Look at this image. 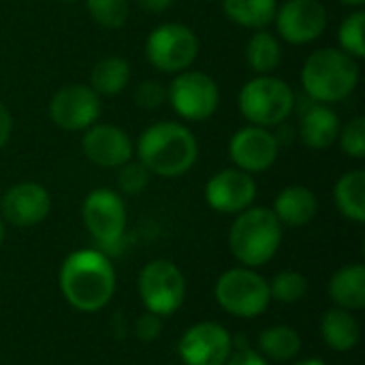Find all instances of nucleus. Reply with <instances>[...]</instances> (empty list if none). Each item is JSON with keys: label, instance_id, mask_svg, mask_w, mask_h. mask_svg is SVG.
Listing matches in <instances>:
<instances>
[{"label": "nucleus", "instance_id": "1", "mask_svg": "<svg viewBox=\"0 0 365 365\" xmlns=\"http://www.w3.org/2000/svg\"><path fill=\"white\" fill-rule=\"evenodd\" d=\"M58 280L64 299L79 312L103 310L115 293V269L101 250L71 252Z\"/></svg>", "mask_w": 365, "mask_h": 365}, {"label": "nucleus", "instance_id": "2", "mask_svg": "<svg viewBox=\"0 0 365 365\" xmlns=\"http://www.w3.org/2000/svg\"><path fill=\"white\" fill-rule=\"evenodd\" d=\"M139 163L160 178H180L199 158L195 135L178 122H158L145 128L137 141Z\"/></svg>", "mask_w": 365, "mask_h": 365}, {"label": "nucleus", "instance_id": "3", "mask_svg": "<svg viewBox=\"0 0 365 365\" xmlns=\"http://www.w3.org/2000/svg\"><path fill=\"white\" fill-rule=\"evenodd\" d=\"M302 83L319 103H340L359 83V64L342 49L323 47L308 56L302 68Z\"/></svg>", "mask_w": 365, "mask_h": 365}, {"label": "nucleus", "instance_id": "4", "mask_svg": "<svg viewBox=\"0 0 365 365\" xmlns=\"http://www.w3.org/2000/svg\"><path fill=\"white\" fill-rule=\"evenodd\" d=\"M282 242V225L267 207H248L237 214L229 231V248L244 267H261L274 259Z\"/></svg>", "mask_w": 365, "mask_h": 365}, {"label": "nucleus", "instance_id": "5", "mask_svg": "<svg viewBox=\"0 0 365 365\" xmlns=\"http://www.w3.org/2000/svg\"><path fill=\"white\" fill-rule=\"evenodd\" d=\"M237 105L250 124L267 128L282 124L291 115L295 107V94L287 81L272 75H261L250 79L240 90Z\"/></svg>", "mask_w": 365, "mask_h": 365}, {"label": "nucleus", "instance_id": "6", "mask_svg": "<svg viewBox=\"0 0 365 365\" xmlns=\"http://www.w3.org/2000/svg\"><path fill=\"white\" fill-rule=\"evenodd\" d=\"M218 306L237 319L261 317L269 302V282L252 267H235L225 272L214 289Z\"/></svg>", "mask_w": 365, "mask_h": 365}, {"label": "nucleus", "instance_id": "7", "mask_svg": "<svg viewBox=\"0 0 365 365\" xmlns=\"http://www.w3.org/2000/svg\"><path fill=\"white\" fill-rule=\"evenodd\" d=\"M139 297L148 312L156 317L175 314L186 297V280L173 261L156 259L139 272Z\"/></svg>", "mask_w": 365, "mask_h": 365}, {"label": "nucleus", "instance_id": "8", "mask_svg": "<svg viewBox=\"0 0 365 365\" xmlns=\"http://www.w3.org/2000/svg\"><path fill=\"white\" fill-rule=\"evenodd\" d=\"M145 53L154 68L163 73H182L197 60L199 38L195 30L184 24H160L150 32Z\"/></svg>", "mask_w": 365, "mask_h": 365}, {"label": "nucleus", "instance_id": "9", "mask_svg": "<svg viewBox=\"0 0 365 365\" xmlns=\"http://www.w3.org/2000/svg\"><path fill=\"white\" fill-rule=\"evenodd\" d=\"M167 98L178 115L190 122H203L212 118L220 103V90L216 81L201 71H182L169 83Z\"/></svg>", "mask_w": 365, "mask_h": 365}, {"label": "nucleus", "instance_id": "10", "mask_svg": "<svg viewBox=\"0 0 365 365\" xmlns=\"http://www.w3.org/2000/svg\"><path fill=\"white\" fill-rule=\"evenodd\" d=\"M81 216L88 233L98 246L113 248L120 244L126 229V205L118 192L109 188H96L88 192Z\"/></svg>", "mask_w": 365, "mask_h": 365}, {"label": "nucleus", "instance_id": "11", "mask_svg": "<svg viewBox=\"0 0 365 365\" xmlns=\"http://www.w3.org/2000/svg\"><path fill=\"white\" fill-rule=\"evenodd\" d=\"M231 353V334L220 323L212 321L188 327L178 344V355L184 365H225Z\"/></svg>", "mask_w": 365, "mask_h": 365}, {"label": "nucleus", "instance_id": "12", "mask_svg": "<svg viewBox=\"0 0 365 365\" xmlns=\"http://www.w3.org/2000/svg\"><path fill=\"white\" fill-rule=\"evenodd\" d=\"M101 115L98 94L83 83L60 88L49 101V118L62 130H86Z\"/></svg>", "mask_w": 365, "mask_h": 365}, {"label": "nucleus", "instance_id": "13", "mask_svg": "<svg viewBox=\"0 0 365 365\" xmlns=\"http://www.w3.org/2000/svg\"><path fill=\"white\" fill-rule=\"evenodd\" d=\"M276 28L287 43L306 45L327 28V9L319 0H287L276 11Z\"/></svg>", "mask_w": 365, "mask_h": 365}, {"label": "nucleus", "instance_id": "14", "mask_svg": "<svg viewBox=\"0 0 365 365\" xmlns=\"http://www.w3.org/2000/svg\"><path fill=\"white\" fill-rule=\"evenodd\" d=\"M257 199V184L242 169H222L205 184V201L220 214H240Z\"/></svg>", "mask_w": 365, "mask_h": 365}, {"label": "nucleus", "instance_id": "15", "mask_svg": "<svg viewBox=\"0 0 365 365\" xmlns=\"http://www.w3.org/2000/svg\"><path fill=\"white\" fill-rule=\"evenodd\" d=\"M51 197L45 186L36 182H19L11 186L0 199V218L13 227L28 229L47 218Z\"/></svg>", "mask_w": 365, "mask_h": 365}, {"label": "nucleus", "instance_id": "16", "mask_svg": "<svg viewBox=\"0 0 365 365\" xmlns=\"http://www.w3.org/2000/svg\"><path fill=\"white\" fill-rule=\"evenodd\" d=\"M229 154L237 169L263 173L278 158V139L263 126H244L231 137Z\"/></svg>", "mask_w": 365, "mask_h": 365}, {"label": "nucleus", "instance_id": "17", "mask_svg": "<svg viewBox=\"0 0 365 365\" xmlns=\"http://www.w3.org/2000/svg\"><path fill=\"white\" fill-rule=\"evenodd\" d=\"M81 148L86 158L103 169L122 167L133 158L130 137L113 124H92L86 128Z\"/></svg>", "mask_w": 365, "mask_h": 365}, {"label": "nucleus", "instance_id": "18", "mask_svg": "<svg viewBox=\"0 0 365 365\" xmlns=\"http://www.w3.org/2000/svg\"><path fill=\"white\" fill-rule=\"evenodd\" d=\"M276 218L287 227H306L314 220L319 212V201L314 192L306 186H287L274 201Z\"/></svg>", "mask_w": 365, "mask_h": 365}, {"label": "nucleus", "instance_id": "19", "mask_svg": "<svg viewBox=\"0 0 365 365\" xmlns=\"http://www.w3.org/2000/svg\"><path fill=\"white\" fill-rule=\"evenodd\" d=\"M299 135H302V141L308 148H312V150H325V148H329V145H334L338 141V135H340V118L325 103L323 105H312L304 113V118H302Z\"/></svg>", "mask_w": 365, "mask_h": 365}, {"label": "nucleus", "instance_id": "20", "mask_svg": "<svg viewBox=\"0 0 365 365\" xmlns=\"http://www.w3.org/2000/svg\"><path fill=\"white\" fill-rule=\"evenodd\" d=\"M331 302L349 312L365 308V267L361 263L344 265L329 280Z\"/></svg>", "mask_w": 365, "mask_h": 365}, {"label": "nucleus", "instance_id": "21", "mask_svg": "<svg viewBox=\"0 0 365 365\" xmlns=\"http://www.w3.org/2000/svg\"><path fill=\"white\" fill-rule=\"evenodd\" d=\"M321 336L329 349L338 353H349L357 346L361 338V327L349 310L331 308L325 312L321 321Z\"/></svg>", "mask_w": 365, "mask_h": 365}, {"label": "nucleus", "instance_id": "22", "mask_svg": "<svg viewBox=\"0 0 365 365\" xmlns=\"http://www.w3.org/2000/svg\"><path fill=\"white\" fill-rule=\"evenodd\" d=\"M334 199L340 214L353 222H365V173L361 169L344 173L336 188Z\"/></svg>", "mask_w": 365, "mask_h": 365}, {"label": "nucleus", "instance_id": "23", "mask_svg": "<svg viewBox=\"0 0 365 365\" xmlns=\"http://www.w3.org/2000/svg\"><path fill=\"white\" fill-rule=\"evenodd\" d=\"M222 11L231 21L244 28L261 30L274 21L278 2L276 0H222Z\"/></svg>", "mask_w": 365, "mask_h": 365}, {"label": "nucleus", "instance_id": "24", "mask_svg": "<svg viewBox=\"0 0 365 365\" xmlns=\"http://www.w3.org/2000/svg\"><path fill=\"white\" fill-rule=\"evenodd\" d=\"M130 81V64L120 56L103 58L94 64L90 75V88L96 94H120Z\"/></svg>", "mask_w": 365, "mask_h": 365}, {"label": "nucleus", "instance_id": "25", "mask_svg": "<svg viewBox=\"0 0 365 365\" xmlns=\"http://www.w3.org/2000/svg\"><path fill=\"white\" fill-rule=\"evenodd\" d=\"M259 351L267 359L289 361V359H293V357L299 355V351H302V338L289 325H274V327H267L259 336Z\"/></svg>", "mask_w": 365, "mask_h": 365}, {"label": "nucleus", "instance_id": "26", "mask_svg": "<svg viewBox=\"0 0 365 365\" xmlns=\"http://www.w3.org/2000/svg\"><path fill=\"white\" fill-rule=\"evenodd\" d=\"M246 60H248L250 68L261 73V75L274 73L278 68V64L282 62L280 41L265 30L255 32L246 45Z\"/></svg>", "mask_w": 365, "mask_h": 365}, {"label": "nucleus", "instance_id": "27", "mask_svg": "<svg viewBox=\"0 0 365 365\" xmlns=\"http://www.w3.org/2000/svg\"><path fill=\"white\" fill-rule=\"evenodd\" d=\"M306 293H308V280L297 272H280L269 282V295L280 304H297L306 297Z\"/></svg>", "mask_w": 365, "mask_h": 365}, {"label": "nucleus", "instance_id": "28", "mask_svg": "<svg viewBox=\"0 0 365 365\" xmlns=\"http://www.w3.org/2000/svg\"><path fill=\"white\" fill-rule=\"evenodd\" d=\"M90 17L103 28H122L128 19V0H86Z\"/></svg>", "mask_w": 365, "mask_h": 365}, {"label": "nucleus", "instance_id": "29", "mask_svg": "<svg viewBox=\"0 0 365 365\" xmlns=\"http://www.w3.org/2000/svg\"><path fill=\"white\" fill-rule=\"evenodd\" d=\"M364 24H365V13L364 11H355L351 13L338 32L342 51H346L353 58H364L365 56V43H364Z\"/></svg>", "mask_w": 365, "mask_h": 365}, {"label": "nucleus", "instance_id": "30", "mask_svg": "<svg viewBox=\"0 0 365 365\" xmlns=\"http://www.w3.org/2000/svg\"><path fill=\"white\" fill-rule=\"evenodd\" d=\"M340 148L344 154L353 158H364L365 156V118L357 115L353 118L338 135Z\"/></svg>", "mask_w": 365, "mask_h": 365}, {"label": "nucleus", "instance_id": "31", "mask_svg": "<svg viewBox=\"0 0 365 365\" xmlns=\"http://www.w3.org/2000/svg\"><path fill=\"white\" fill-rule=\"evenodd\" d=\"M150 182V171L141 163H124L118 173V186L124 195H139Z\"/></svg>", "mask_w": 365, "mask_h": 365}, {"label": "nucleus", "instance_id": "32", "mask_svg": "<svg viewBox=\"0 0 365 365\" xmlns=\"http://www.w3.org/2000/svg\"><path fill=\"white\" fill-rule=\"evenodd\" d=\"M167 92L158 81H143L135 88V103L143 109H156L165 101Z\"/></svg>", "mask_w": 365, "mask_h": 365}, {"label": "nucleus", "instance_id": "33", "mask_svg": "<svg viewBox=\"0 0 365 365\" xmlns=\"http://www.w3.org/2000/svg\"><path fill=\"white\" fill-rule=\"evenodd\" d=\"M160 329H163V321H160V317H156V314H152V312L141 314V317L137 319V323H135V334H137V338L143 340V342L156 340L158 334H160Z\"/></svg>", "mask_w": 365, "mask_h": 365}, {"label": "nucleus", "instance_id": "34", "mask_svg": "<svg viewBox=\"0 0 365 365\" xmlns=\"http://www.w3.org/2000/svg\"><path fill=\"white\" fill-rule=\"evenodd\" d=\"M225 365H267L265 357L252 349H237L229 355Z\"/></svg>", "mask_w": 365, "mask_h": 365}, {"label": "nucleus", "instance_id": "35", "mask_svg": "<svg viewBox=\"0 0 365 365\" xmlns=\"http://www.w3.org/2000/svg\"><path fill=\"white\" fill-rule=\"evenodd\" d=\"M11 130H13L11 111H9V107L0 101V148L6 145V141H9V137H11Z\"/></svg>", "mask_w": 365, "mask_h": 365}, {"label": "nucleus", "instance_id": "36", "mask_svg": "<svg viewBox=\"0 0 365 365\" xmlns=\"http://www.w3.org/2000/svg\"><path fill=\"white\" fill-rule=\"evenodd\" d=\"M137 2L141 9H145L150 13H163L173 4V0H137Z\"/></svg>", "mask_w": 365, "mask_h": 365}, {"label": "nucleus", "instance_id": "37", "mask_svg": "<svg viewBox=\"0 0 365 365\" xmlns=\"http://www.w3.org/2000/svg\"><path fill=\"white\" fill-rule=\"evenodd\" d=\"M295 365H325V361H321V359H304V361H297Z\"/></svg>", "mask_w": 365, "mask_h": 365}, {"label": "nucleus", "instance_id": "38", "mask_svg": "<svg viewBox=\"0 0 365 365\" xmlns=\"http://www.w3.org/2000/svg\"><path fill=\"white\" fill-rule=\"evenodd\" d=\"M340 2H344L349 6H364L365 4V0H340Z\"/></svg>", "mask_w": 365, "mask_h": 365}, {"label": "nucleus", "instance_id": "39", "mask_svg": "<svg viewBox=\"0 0 365 365\" xmlns=\"http://www.w3.org/2000/svg\"><path fill=\"white\" fill-rule=\"evenodd\" d=\"M2 242H4V220L0 218V246H2Z\"/></svg>", "mask_w": 365, "mask_h": 365}, {"label": "nucleus", "instance_id": "40", "mask_svg": "<svg viewBox=\"0 0 365 365\" xmlns=\"http://www.w3.org/2000/svg\"><path fill=\"white\" fill-rule=\"evenodd\" d=\"M58 2H75V0H58Z\"/></svg>", "mask_w": 365, "mask_h": 365}]
</instances>
